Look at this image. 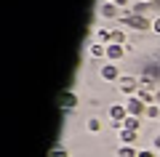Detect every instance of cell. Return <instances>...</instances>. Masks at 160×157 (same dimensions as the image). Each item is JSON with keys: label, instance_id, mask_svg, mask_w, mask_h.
<instances>
[{"label": "cell", "instance_id": "5bb4252c", "mask_svg": "<svg viewBox=\"0 0 160 157\" xmlns=\"http://www.w3.org/2000/svg\"><path fill=\"white\" fill-rule=\"evenodd\" d=\"M123 128H126V130H136V133H139V128H142V117H131V115H128V117L123 120Z\"/></svg>", "mask_w": 160, "mask_h": 157}, {"label": "cell", "instance_id": "8fae6325", "mask_svg": "<svg viewBox=\"0 0 160 157\" xmlns=\"http://www.w3.org/2000/svg\"><path fill=\"white\" fill-rule=\"evenodd\" d=\"M112 43H118V45H128V29L118 24V27L112 29Z\"/></svg>", "mask_w": 160, "mask_h": 157}, {"label": "cell", "instance_id": "30bf717a", "mask_svg": "<svg viewBox=\"0 0 160 157\" xmlns=\"http://www.w3.org/2000/svg\"><path fill=\"white\" fill-rule=\"evenodd\" d=\"M88 56H91V59H107V45L93 40V43L88 45Z\"/></svg>", "mask_w": 160, "mask_h": 157}, {"label": "cell", "instance_id": "2e32d148", "mask_svg": "<svg viewBox=\"0 0 160 157\" xmlns=\"http://www.w3.org/2000/svg\"><path fill=\"white\" fill-rule=\"evenodd\" d=\"M86 128H88V133H99V130H102V120H99V117H88L86 120Z\"/></svg>", "mask_w": 160, "mask_h": 157}, {"label": "cell", "instance_id": "5b68a950", "mask_svg": "<svg viewBox=\"0 0 160 157\" xmlns=\"http://www.w3.org/2000/svg\"><path fill=\"white\" fill-rule=\"evenodd\" d=\"M147 107L149 104H144L139 96H128V101H126V109H128L131 117H144V115H147Z\"/></svg>", "mask_w": 160, "mask_h": 157}, {"label": "cell", "instance_id": "277c9868", "mask_svg": "<svg viewBox=\"0 0 160 157\" xmlns=\"http://www.w3.org/2000/svg\"><path fill=\"white\" fill-rule=\"evenodd\" d=\"M99 77L104 80V83H118L123 75H120V69H118V64H112V61H104L102 67H99Z\"/></svg>", "mask_w": 160, "mask_h": 157}, {"label": "cell", "instance_id": "52a82bcc", "mask_svg": "<svg viewBox=\"0 0 160 157\" xmlns=\"http://www.w3.org/2000/svg\"><path fill=\"white\" fill-rule=\"evenodd\" d=\"M126 53H128L126 45H118V43H109V45H107V61H112V64H118Z\"/></svg>", "mask_w": 160, "mask_h": 157}, {"label": "cell", "instance_id": "4fadbf2b", "mask_svg": "<svg viewBox=\"0 0 160 157\" xmlns=\"http://www.w3.org/2000/svg\"><path fill=\"white\" fill-rule=\"evenodd\" d=\"M118 139H120V144H136L139 133H136V130H126V128H123V130L118 133Z\"/></svg>", "mask_w": 160, "mask_h": 157}, {"label": "cell", "instance_id": "6da1fadb", "mask_svg": "<svg viewBox=\"0 0 160 157\" xmlns=\"http://www.w3.org/2000/svg\"><path fill=\"white\" fill-rule=\"evenodd\" d=\"M152 16H139V13H131V11H123V16L118 19L120 27L126 29H133V32H149L152 29Z\"/></svg>", "mask_w": 160, "mask_h": 157}, {"label": "cell", "instance_id": "ffe728a7", "mask_svg": "<svg viewBox=\"0 0 160 157\" xmlns=\"http://www.w3.org/2000/svg\"><path fill=\"white\" fill-rule=\"evenodd\" d=\"M112 3H115V6H120V8H123V11H126V8H131V6H128L131 0H112Z\"/></svg>", "mask_w": 160, "mask_h": 157}, {"label": "cell", "instance_id": "44dd1931", "mask_svg": "<svg viewBox=\"0 0 160 157\" xmlns=\"http://www.w3.org/2000/svg\"><path fill=\"white\" fill-rule=\"evenodd\" d=\"M152 32L160 35V16H155V22H152Z\"/></svg>", "mask_w": 160, "mask_h": 157}, {"label": "cell", "instance_id": "9c48e42d", "mask_svg": "<svg viewBox=\"0 0 160 157\" xmlns=\"http://www.w3.org/2000/svg\"><path fill=\"white\" fill-rule=\"evenodd\" d=\"M128 11H131V13H139V16H152L155 6H152V3H147V0H142V3H133ZM152 19H155V16H152Z\"/></svg>", "mask_w": 160, "mask_h": 157}, {"label": "cell", "instance_id": "7402d4cb", "mask_svg": "<svg viewBox=\"0 0 160 157\" xmlns=\"http://www.w3.org/2000/svg\"><path fill=\"white\" fill-rule=\"evenodd\" d=\"M155 104H160V88L155 91Z\"/></svg>", "mask_w": 160, "mask_h": 157}, {"label": "cell", "instance_id": "7a4b0ae2", "mask_svg": "<svg viewBox=\"0 0 160 157\" xmlns=\"http://www.w3.org/2000/svg\"><path fill=\"white\" fill-rule=\"evenodd\" d=\"M139 88H142V77H133V75H123L118 80V91L123 96H136Z\"/></svg>", "mask_w": 160, "mask_h": 157}, {"label": "cell", "instance_id": "7c38bea8", "mask_svg": "<svg viewBox=\"0 0 160 157\" xmlns=\"http://www.w3.org/2000/svg\"><path fill=\"white\" fill-rule=\"evenodd\" d=\"M115 157H139V149L133 144H120L118 152H115Z\"/></svg>", "mask_w": 160, "mask_h": 157}, {"label": "cell", "instance_id": "ba28073f", "mask_svg": "<svg viewBox=\"0 0 160 157\" xmlns=\"http://www.w3.org/2000/svg\"><path fill=\"white\" fill-rule=\"evenodd\" d=\"M59 104H62V109H67V112L78 109V93H75V91H64L62 99H59Z\"/></svg>", "mask_w": 160, "mask_h": 157}, {"label": "cell", "instance_id": "603a6c76", "mask_svg": "<svg viewBox=\"0 0 160 157\" xmlns=\"http://www.w3.org/2000/svg\"><path fill=\"white\" fill-rule=\"evenodd\" d=\"M147 3H152V0H147Z\"/></svg>", "mask_w": 160, "mask_h": 157}, {"label": "cell", "instance_id": "3957f363", "mask_svg": "<svg viewBox=\"0 0 160 157\" xmlns=\"http://www.w3.org/2000/svg\"><path fill=\"white\" fill-rule=\"evenodd\" d=\"M96 13H99V19H120L123 16V8L115 6L112 0H99L96 3Z\"/></svg>", "mask_w": 160, "mask_h": 157}, {"label": "cell", "instance_id": "9a60e30c", "mask_svg": "<svg viewBox=\"0 0 160 157\" xmlns=\"http://www.w3.org/2000/svg\"><path fill=\"white\" fill-rule=\"evenodd\" d=\"M136 96H139V99L144 101V104H155V91H152V88H144V85H142Z\"/></svg>", "mask_w": 160, "mask_h": 157}, {"label": "cell", "instance_id": "8992f818", "mask_svg": "<svg viewBox=\"0 0 160 157\" xmlns=\"http://www.w3.org/2000/svg\"><path fill=\"white\" fill-rule=\"evenodd\" d=\"M107 115H109V123H123L128 117V109H126V104H109Z\"/></svg>", "mask_w": 160, "mask_h": 157}, {"label": "cell", "instance_id": "e0dca14e", "mask_svg": "<svg viewBox=\"0 0 160 157\" xmlns=\"http://www.w3.org/2000/svg\"><path fill=\"white\" fill-rule=\"evenodd\" d=\"M144 117H147V120H160V104H149Z\"/></svg>", "mask_w": 160, "mask_h": 157}, {"label": "cell", "instance_id": "d6986e66", "mask_svg": "<svg viewBox=\"0 0 160 157\" xmlns=\"http://www.w3.org/2000/svg\"><path fill=\"white\" fill-rule=\"evenodd\" d=\"M139 157H158L155 149H139Z\"/></svg>", "mask_w": 160, "mask_h": 157}, {"label": "cell", "instance_id": "ac0fdd59", "mask_svg": "<svg viewBox=\"0 0 160 157\" xmlns=\"http://www.w3.org/2000/svg\"><path fill=\"white\" fill-rule=\"evenodd\" d=\"M48 157H69V152L64 149V146H53V149L48 152Z\"/></svg>", "mask_w": 160, "mask_h": 157}]
</instances>
